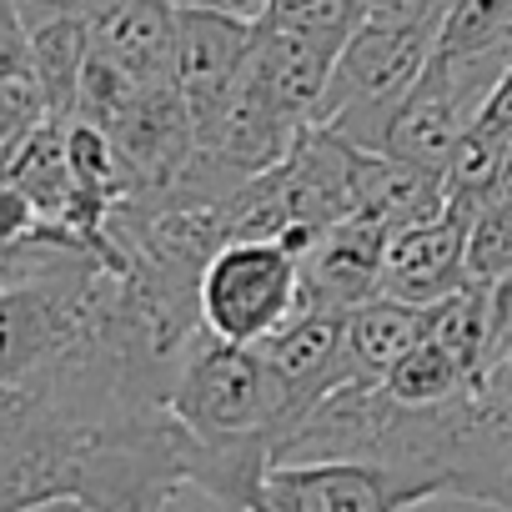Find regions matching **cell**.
<instances>
[{
    "label": "cell",
    "mask_w": 512,
    "mask_h": 512,
    "mask_svg": "<svg viewBox=\"0 0 512 512\" xmlns=\"http://www.w3.org/2000/svg\"><path fill=\"white\" fill-rule=\"evenodd\" d=\"M31 512H91L86 502H46V507H31Z\"/></svg>",
    "instance_id": "obj_27"
},
{
    "label": "cell",
    "mask_w": 512,
    "mask_h": 512,
    "mask_svg": "<svg viewBox=\"0 0 512 512\" xmlns=\"http://www.w3.org/2000/svg\"><path fill=\"white\" fill-rule=\"evenodd\" d=\"M256 21L211 16V11H176V51H171V86L191 116V131H201L216 106L226 101L246 51H251Z\"/></svg>",
    "instance_id": "obj_8"
},
{
    "label": "cell",
    "mask_w": 512,
    "mask_h": 512,
    "mask_svg": "<svg viewBox=\"0 0 512 512\" xmlns=\"http://www.w3.org/2000/svg\"><path fill=\"white\" fill-rule=\"evenodd\" d=\"M36 121H46V101L36 81H0V151L16 146Z\"/></svg>",
    "instance_id": "obj_22"
},
{
    "label": "cell",
    "mask_w": 512,
    "mask_h": 512,
    "mask_svg": "<svg viewBox=\"0 0 512 512\" xmlns=\"http://www.w3.org/2000/svg\"><path fill=\"white\" fill-rule=\"evenodd\" d=\"M86 26H91V51L121 66L136 86L171 81L176 6H166V0H111V6L86 16Z\"/></svg>",
    "instance_id": "obj_11"
},
{
    "label": "cell",
    "mask_w": 512,
    "mask_h": 512,
    "mask_svg": "<svg viewBox=\"0 0 512 512\" xmlns=\"http://www.w3.org/2000/svg\"><path fill=\"white\" fill-rule=\"evenodd\" d=\"M392 402H407V407H437V402H452V397H462L467 387H472V377L437 347V342H417V347H407L387 372H382V382H377Z\"/></svg>",
    "instance_id": "obj_19"
},
{
    "label": "cell",
    "mask_w": 512,
    "mask_h": 512,
    "mask_svg": "<svg viewBox=\"0 0 512 512\" xmlns=\"http://www.w3.org/2000/svg\"><path fill=\"white\" fill-rule=\"evenodd\" d=\"M26 51H31V81L46 101V116L71 121L76 111V86L81 71L91 61V26L81 11H61V6H41L26 21Z\"/></svg>",
    "instance_id": "obj_15"
},
{
    "label": "cell",
    "mask_w": 512,
    "mask_h": 512,
    "mask_svg": "<svg viewBox=\"0 0 512 512\" xmlns=\"http://www.w3.org/2000/svg\"><path fill=\"white\" fill-rule=\"evenodd\" d=\"M472 407L482 427V507L512 512V342L487 347L472 377Z\"/></svg>",
    "instance_id": "obj_16"
},
{
    "label": "cell",
    "mask_w": 512,
    "mask_h": 512,
    "mask_svg": "<svg viewBox=\"0 0 512 512\" xmlns=\"http://www.w3.org/2000/svg\"><path fill=\"white\" fill-rule=\"evenodd\" d=\"M422 487L372 462H272L246 512H407Z\"/></svg>",
    "instance_id": "obj_5"
},
{
    "label": "cell",
    "mask_w": 512,
    "mask_h": 512,
    "mask_svg": "<svg viewBox=\"0 0 512 512\" xmlns=\"http://www.w3.org/2000/svg\"><path fill=\"white\" fill-rule=\"evenodd\" d=\"M121 297V272L96 256L86 267L0 287V387H26L56 367Z\"/></svg>",
    "instance_id": "obj_3"
},
{
    "label": "cell",
    "mask_w": 512,
    "mask_h": 512,
    "mask_svg": "<svg viewBox=\"0 0 512 512\" xmlns=\"http://www.w3.org/2000/svg\"><path fill=\"white\" fill-rule=\"evenodd\" d=\"M342 317L337 307H302L277 337H267L262 352L272 367V382L282 392V437L337 387L357 382L352 362H347V337H342Z\"/></svg>",
    "instance_id": "obj_6"
},
{
    "label": "cell",
    "mask_w": 512,
    "mask_h": 512,
    "mask_svg": "<svg viewBox=\"0 0 512 512\" xmlns=\"http://www.w3.org/2000/svg\"><path fill=\"white\" fill-rule=\"evenodd\" d=\"M462 241H467V216H457V211H442L432 221L392 231L387 251H382L377 297H392L407 307H432L447 292L467 287Z\"/></svg>",
    "instance_id": "obj_10"
},
{
    "label": "cell",
    "mask_w": 512,
    "mask_h": 512,
    "mask_svg": "<svg viewBox=\"0 0 512 512\" xmlns=\"http://www.w3.org/2000/svg\"><path fill=\"white\" fill-rule=\"evenodd\" d=\"M262 21L297 31L327 51H342V41L362 26V11H357V0H267Z\"/></svg>",
    "instance_id": "obj_21"
},
{
    "label": "cell",
    "mask_w": 512,
    "mask_h": 512,
    "mask_svg": "<svg viewBox=\"0 0 512 512\" xmlns=\"http://www.w3.org/2000/svg\"><path fill=\"white\" fill-rule=\"evenodd\" d=\"M422 337L437 342L467 377H477L487 342H492V312H487V287H457L442 302L422 307Z\"/></svg>",
    "instance_id": "obj_18"
},
{
    "label": "cell",
    "mask_w": 512,
    "mask_h": 512,
    "mask_svg": "<svg viewBox=\"0 0 512 512\" xmlns=\"http://www.w3.org/2000/svg\"><path fill=\"white\" fill-rule=\"evenodd\" d=\"M201 327L236 347H262L302 312L297 251L282 241H226L196 287Z\"/></svg>",
    "instance_id": "obj_4"
},
{
    "label": "cell",
    "mask_w": 512,
    "mask_h": 512,
    "mask_svg": "<svg viewBox=\"0 0 512 512\" xmlns=\"http://www.w3.org/2000/svg\"><path fill=\"white\" fill-rule=\"evenodd\" d=\"M462 262L472 287H497L512 272V196H492L467 216Z\"/></svg>",
    "instance_id": "obj_20"
},
{
    "label": "cell",
    "mask_w": 512,
    "mask_h": 512,
    "mask_svg": "<svg viewBox=\"0 0 512 512\" xmlns=\"http://www.w3.org/2000/svg\"><path fill=\"white\" fill-rule=\"evenodd\" d=\"M477 126H487V131H497V136H507V141H512V66H507V71H502V81L492 86V96H487V106H482Z\"/></svg>",
    "instance_id": "obj_24"
},
{
    "label": "cell",
    "mask_w": 512,
    "mask_h": 512,
    "mask_svg": "<svg viewBox=\"0 0 512 512\" xmlns=\"http://www.w3.org/2000/svg\"><path fill=\"white\" fill-rule=\"evenodd\" d=\"M442 16L447 11L417 21H362L332 61L312 126L337 131L357 151H382L392 111L402 106V96L417 86V76L437 51Z\"/></svg>",
    "instance_id": "obj_2"
},
{
    "label": "cell",
    "mask_w": 512,
    "mask_h": 512,
    "mask_svg": "<svg viewBox=\"0 0 512 512\" xmlns=\"http://www.w3.org/2000/svg\"><path fill=\"white\" fill-rule=\"evenodd\" d=\"M11 6H21V0H11Z\"/></svg>",
    "instance_id": "obj_29"
},
{
    "label": "cell",
    "mask_w": 512,
    "mask_h": 512,
    "mask_svg": "<svg viewBox=\"0 0 512 512\" xmlns=\"http://www.w3.org/2000/svg\"><path fill=\"white\" fill-rule=\"evenodd\" d=\"M176 11H211V16H236V21H262L267 0H166Z\"/></svg>",
    "instance_id": "obj_25"
},
{
    "label": "cell",
    "mask_w": 512,
    "mask_h": 512,
    "mask_svg": "<svg viewBox=\"0 0 512 512\" xmlns=\"http://www.w3.org/2000/svg\"><path fill=\"white\" fill-rule=\"evenodd\" d=\"M352 211L377 221L387 236L417 221H432L447 211V186L442 171L387 156V151H357L352 166Z\"/></svg>",
    "instance_id": "obj_12"
},
{
    "label": "cell",
    "mask_w": 512,
    "mask_h": 512,
    "mask_svg": "<svg viewBox=\"0 0 512 512\" xmlns=\"http://www.w3.org/2000/svg\"><path fill=\"white\" fill-rule=\"evenodd\" d=\"M362 21H417L447 11V0H357Z\"/></svg>",
    "instance_id": "obj_23"
},
{
    "label": "cell",
    "mask_w": 512,
    "mask_h": 512,
    "mask_svg": "<svg viewBox=\"0 0 512 512\" xmlns=\"http://www.w3.org/2000/svg\"><path fill=\"white\" fill-rule=\"evenodd\" d=\"M166 412L181 437L186 487H201L211 502L246 512L282 442V392L267 357L201 327L176 362Z\"/></svg>",
    "instance_id": "obj_1"
},
{
    "label": "cell",
    "mask_w": 512,
    "mask_h": 512,
    "mask_svg": "<svg viewBox=\"0 0 512 512\" xmlns=\"http://www.w3.org/2000/svg\"><path fill=\"white\" fill-rule=\"evenodd\" d=\"M437 56L487 106L492 86L512 66V0H447ZM482 116V111H477Z\"/></svg>",
    "instance_id": "obj_14"
},
{
    "label": "cell",
    "mask_w": 512,
    "mask_h": 512,
    "mask_svg": "<svg viewBox=\"0 0 512 512\" xmlns=\"http://www.w3.org/2000/svg\"><path fill=\"white\" fill-rule=\"evenodd\" d=\"M0 26H21V16H16L11 0H0Z\"/></svg>",
    "instance_id": "obj_28"
},
{
    "label": "cell",
    "mask_w": 512,
    "mask_h": 512,
    "mask_svg": "<svg viewBox=\"0 0 512 512\" xmlns=\"http://www.w3.org/2000/svg\"><path fill=\"white\" fill-rule=\"evenodd\" d=\"M342 337H347V362L357 382H382V372L422 342V307L392 302V297H367L362 307H352L342 317Z\"/></svg>",
    "instance_id": "obj_17"
},
{
    "label": "cell",
    "mask_w": 512,
    "mask_h": 512,
    "mask_svg": "<svg viewBox=\"0 0 512 512\" xmlns=\"http://www.w3.org/2000/svg\"><path fill=\"white\" fill-rule=\"evenodd\" d=\"M477 111H482V101H477V96L462 86V76L432 51L427 71H422L417 86L402 96V106L392 111L387 136H382V151L442 171L447 156L457 151L462 131L477 121Z\"/></svg>",
    "instance_id": "obj_7"
},
{
    "label": "cell",
    "mask_w": 512,
    "mask_h": 512,
    "mask_svg": "<svg viewBox=\"0 0 512 512\" xmlns=\"http://www.w3.org/2000/svg\"><path fill=\"white\" fill-rule=\"evenodd\" d=\"M382 251L387 231L367 216H342L312 236V246L297 256L302 272V307H337L352 312L367 297H377L382 282Z\"/></svg>",
    "instance_id": "obj_9"
},
{
    "label": "cell",
    "mask_w": 512,
    "mask_h": 512,
    "mask_svg": "<svg viewBox=\"0 0 512 512\" xmlns=\"http://www.w3.org/2000/svg\"><path fill=\"white\" fill-rule=\"evenodd\" d=\"M332 61H337V51H327V46L297 36V31H282V26H272V21H256L251 51H246L251 76L272 91V101H277V106L287 111V121H297V126H312V121H317V106H322Z\"/></svg>",
    "instance_id": "obj_13"
},
{
    "label": "cell",
    "mask_w": 512,
    "mask_h": 512,
    "mask_svg": "<svg viewBox=\"0 0 512 512\" xmlns=\"http://www.w3.org/2000/svg\"><path fill=\"white\" fill-rule=\"evenodd\" d=\"M487 312H492V342L487 347L512 342V272L497 287H487Z\"/></svg>",
    "instance_id": "obj_26"
}]
</instances>
